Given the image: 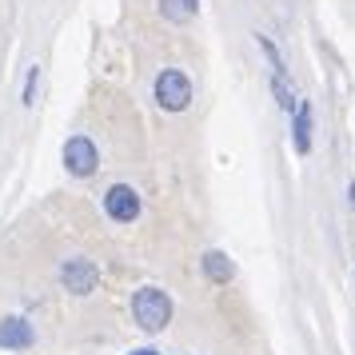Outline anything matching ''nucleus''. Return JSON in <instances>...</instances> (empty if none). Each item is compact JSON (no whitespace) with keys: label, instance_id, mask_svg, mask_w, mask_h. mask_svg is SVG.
<instances>
[{"label":"nucleus","instance_id":"nucleus-1","mask_svg":"<svg viewBox=\"0 0 355 355\" xmlns=\"http://www.w3.org/2000/svg\"><path fill=\"white\" fill-rule=\"evenodd\" d=\"M132 315H136V323H140L144 331H164L168 320H172V300H168V291L140 288L132 295Z\"/></svg>","mask_w":355,"mask_h":355},{"label":"nucleus","instance_id":"nucleus-2","mask_svg":"<svg viewBox=\"0 0 355 355\" xmlns=\"http://www.w3.org/2000/svg\"><path fill=\"white\" fill-rule=\"evenodd\" d=\"M156 100H160V108H168V112H184L188 100H192L188 76L176 72V68H164L160 76H156Z\"/></svg>","mask_w":355,"mask_h":355},{"label":"nucleus","instance_id":"nucleus-3","mask_svg":"<svg viewBox=\"0 0 355 355\" xmlns=\"http://www.w3.org/2000/svg\"><path fill=\"white\" fill-rule=\"evenodd\" d=\"M96 144L88 140V136H72L64 144V168L72 172V176H92L96 172Z\"/></svg>","mask_w":355,"mask_h":355},{"label":"nucleus","instance_id":"nucleus-4","mask_svg":"<svg viewBox=\"0 0 355 355\" xmlns=\"http://www.w3.org/2000/svg\"><path fill=\"white\" fill-rule=\"evenodd\" d=\"M104 211H108L112 220H120V224H132V220L140 216V196L132 192L128 184H112L108 196H104Z\"/></svg>","mask_w":355,"mask_h":355},{"label":"nucleus","instance_id":"nucleus-5","mask_svg":"<svg viewBox=\"0 0 355 355\" xmlns=\"http://www.w3.org/2000/svg\"><path fill=\"white\" fill-rule=\"evenodd\" d=\"M60 279H64L68 291H76V295H88V291L100 284V272L92 259H68L64 268H60Z\"/></svg>","mask_w":355,"mask_h":355},{"label":"nucleus","instance_id":"nucleus-6","mask_svg":"<svg viewBox=\"0 0 355 355\" xmlns=\"http://www.w3.org/2000/svg\"><path fill=\"white\" fill-rule=\"evenodd\" d=\"M33 343V327H28V320H4L0 323V347H28Z\"/></svg>","mask_w":355,"mask_h":355},{"label":"nucleus","instance_id":"nucleus-7","mask_svg":"<svg viewBox=\"0 0 355 355\" xmlns=\"http://www.w3.org/2000/svg\"><path fill=\"white\" fill-rule=\"evenodd\" d=\"M295 148L300 152L311 148V108L307 104H295Z\"/></svg>","mask_w":355,"mask_h":355},{"label":"nucleus","instance_id":"nucleus-8","mask_svg":"<svg viewBox=\"0 0 355 355\" xmlns=\"http://www.w3.org/2000/svg\"><path fill=\"white\" fill-rule=\"evenodd\" d=\"M204 272H208L216 284H227V279H232V263H227L224 252H208V256H204Z\"/></svg>","mask_w":355,"mask_h":355},{"label":"nucleus","instance_id":"nucleus-9","mask_svg":"<svg viewBox=\"0 0 355 355\" xmlns=\"http://www.w3.org/2000/svg\"><path fill=\"white\" fill-rule=\"evenodd\" d=\"M160 8H164V17H168V20H188V17H192L184 0H160Z\"/></svg>","mask_w":355,"mask_h":355},{"label":"nucleus","instance_id":"nucleus-10","mask_svg":"<svg viewBox=\"0 0 355 355\" xmlns=\"http://www.w3.org/2000/svg\"><path fill=\"white\" fill-rule=\"evenodd\" d=\"M33 96H36V68L28 72V84H24V104H33Z\"/></svg>","mask_w":355,"mask_h":355},{"label":"nucleus","instance_id":"nucleus-11","mask_svg":"<svg viewBox=\"0 0 355 355\" xmlns=\"http://www.w3.org/2000/svg\"><path fill=\"white\" fill-rule=\"evenodd\" d=\"M184 4H188V12H196V4H200V0H184Z\"/></svg>","mask_w":355,"mask_h":355},{"label":"nucleus","instance_id":"nucleus-12","mask_svg":"<svg viewBox=\"0 0 355 355\" xmlns=\"http://www.w3.org/2000/svg\"><path fill=\"white\" fill-rule=\"evenodd\" d=\"M132 355H156V352H152V347H144V352H132Z\"/></svg>","mask_w":355,"mask_h":355},{"label":"nucleus","instance_id":"nucleus-13","mask_svg":"<svg viewBox=\"0 0 355 355\" xmlns=\"http://www.w3.org/2000/svg\"><path fill=\"white\" fill-rule=\"evenodd\" d=\"M352 208H355V184H352Z\"/></svg>","mask_w":355,"mask_h":355}]
</instances>
